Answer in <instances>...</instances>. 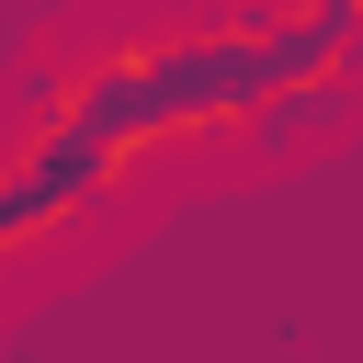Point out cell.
I'll use <instances>...</instances> for the list:
<instances>
[{"label": "cell", "instance_id": "obj_3", "mask_svg": "<svg viewBox=\"0 0 363 363\" xmlns=\"http://www.w3.org/2000/svg\"><path fill=\"white\" fill-rule=\"evenodd\" d=\"M295 11H318V23H352V11H363V0H295Z\"/></svg>", "mask_w": 363, "mask_h": 363}, {"label": "cell", "instance_id": "obj_1", "mask_svg": "<svg viewBox=\"0 0 363 363\" xmlns=\"http://www.w3.org/2000/svg\"><path fill=\"white\" fill-rule=\"evenodd\" d=\"M352 113H363V79H352V68H306V79L261 91V102L238 113V147H250V159H306V147H329Z\"/></svg>", "mask_w": 363, "mask_h": 363}, {"label": "cell", "instance_id": "obj_2", "mask_svg": "<svg viewBox=\"0 0 363 363\" xmlns=\"http://www.w3.org/2000/svg\"><path fill=\"white\" fill-rule=\"evenodd\" d=\"M340 68H352V79H363V11H352V23H340Z\"/></svg>", "mask_w": 363, "mask_h": 363}]
</instances>
